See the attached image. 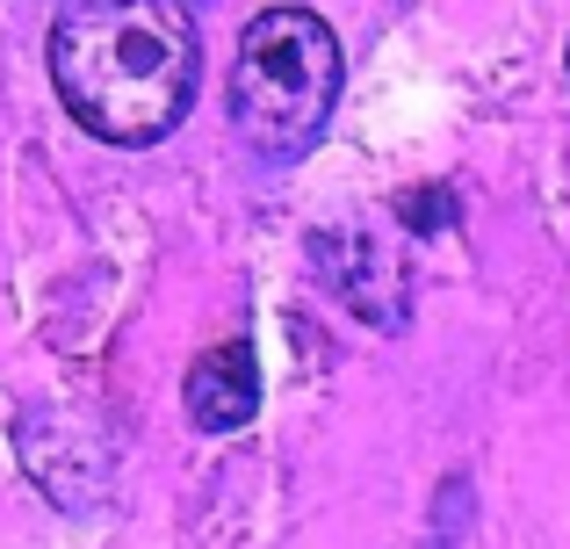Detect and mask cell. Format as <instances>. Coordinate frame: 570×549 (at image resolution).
<instances>
[{"label":"cell","instance_id":"7a4b0ae2","mask_svg":"<svg viewBox=\"0 0 570 549\" xmlns=\"http://www.w3.org/2000/svg\"><path fill=\"white\" fill-rule=\"evenodd\" d=\"M347 51L311 8H261L232 51V130L261 159H304L333 124Z\"/></svg>","mask_w":570,"mask_h":549},{"label":"cell","instance_id":"5b68a950","mask_svg":"<svg viewBox=\"0 0 570 549\" xmlns=\"http://www.w3.org/2000/svg\"><path fill=\"white\" fill-rule=\"evenodd\" d=\"M181 412L203 434H238L261 412V354L253 340H217L209 354H195L181 376Z\"/></svg>","mask_w":570,"mask_h":549},{"label":"cell","instance_id":"3957f363","mask_svg":"<svg viewBox=\"0 0 570 549\" xmlns=\"http://www.w3.org/2000/svg\"><path fill=\"white\" fill-rule=\"evenodd\" d=\"M14 455H22L29 484H37L51 507H66V513L109 507L116 449L101 441L95 420H80V412H66V405H22V420H14Z\"/></svg>","mask_w":570,"mask_h":549},{"label":"cell","instance_id":"6da1fadb","mask_svg":"<svg viewBox=\"0 0 570 549\" xmlns=\"http://www.w3.org/2000/svg\"><path fill=\"white\" fill-rule=\"evenodd\" d=\"M203 43L181 0H72L51 22V87L101 145H159L181 130Z\"/></svg>","mask_w":570,"mask_h":549},{"label":"cell","instance_id":"ba28073f","mask_svg":"<svg viewBox=\"0 0 570 549\" xmlns=\"http://www.w3.org/2000/svg\"><path fill=\"white\" fill-rule=\"evenodd\" d=\"M563 72H570V51H563Z\"/></svg>","mask_w":570,"mask_h":549},{"label":"cell","instance_id":"8992f818","mask_svg":"<svg viewBox=\"0 0 570 549\" xmlns=\"http://www.w3.org/2000/svg\"><path fill=\"white\" fill-rule=\"evenodd\" d=\"M455 536H470V478H441V492H433V542L426 549H455Z\"/></svg>","mask_w":570,"mask_h":549},{"label":"cell","instance_id":"52a82bcc","mask_svg":"<svg viewBox=\"0 0 570 549\" xmlns=\"http://www.w3.org/2000/svg\"><path fill=\"white\" fill-rule=\"evenodd\" d=\"M397 217L419 232V239H433V232H448V217H455V188H448V182L412 188V196H397Z\"/></svg>","mask_w":570,"mask_h":549},{"label":"cell","instance_id":"277c9868","mask_svg":"<svg viewBox=\"0 0 570 549\" xmlns=\"http://www.w3.org/2000/svg\"><path fill=\"white\" fill-rule=\"evenodd\" d=\"M311 268H318V282L354 311V318L376 325V333H397V325L412 318L404 275L390 268V254L368 239V232H318V239H311Z\"/></svg>","mask_w":570,"mask_h":549}]
</instances>
